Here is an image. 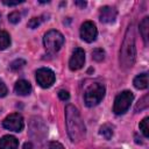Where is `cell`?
Returning a JSON list of instances; mask_svg holds the SVG:
<instances>
[{"label":"cell","instance_id":"obj_1","mask_svg":"<svg viewBox=\"0 0 149 149\" xmlns=\"http://www.w3.org/2000/svg\"><path fill=\"white\" fill-rule=\"evenodd\" d=\"M65 123L72 142H79L85 136V125L78 109L73 105H68L65 107Z\"/></svg>","mask_w":149,"mask_h":149},{"label":"cell","instance_id":"obj_2","mask_svg":"<svg viewBox=\"0 0 149 149\" xmlns=\"http://www.w3.org/2000/svg\"><path fill=\"white\" fill-rule=\"evenodd\" d=\"M136 56V47H135V29L134 24L130 23L126 31L121 50H120V65L122 69L128 70L134 65Z\"/></svg>","mask_w":149,"mask_h":149},{"label":"cell","instance_id":"obj_3","mask_svg":"<svg viewBox=\"0 0 149 149\" xmlns=\"http://www.w3.org/2000/svg\"><path fill=\"white\" fill-rule=\"evenodd\" d=\"M104 95H105V86L102 84L100 83L91 84L84 93V100H85L86 106L93 107L98 105L102 100Z\"/></svg>","mask_w":149,"mask_h":149},{"label":"cell","instance_id":"obj_4","mask_svg":"<svg viewBox=\"0 0 149 149\" xmlns=\"http://www.w3.org/2000/svg\"><path fill=\"white\" fill-rule=\"evenodd\" d=\"M43 43L45 49L49 52L54 54V52H57L63 45L64 37L58 30H49L43 37Z\"/></svg>","mask_w":149,"mask_h":149},{"label":"cell","instance_id":"obj_5","mask_svg":"<svg viewBox=\"0 0 149 149\" xmlns=\"http://www.w3.org/2000/svg\"><path fill=\"white\" fill-rule=\"evenodd\" d=\"M134 99V94L130 91H123L120 94L116 95L114 100V106H113V112L115 114H123L127 112L129 108L132 101Z\"/></svg>","mask_w":149,"mask_h":149},{"label":"cell","instance_id":"obj_6","mask_svg":"<svg viewBox=\"0 0 149 149\" xmlns=\"http://www.w3.org/2000/svg\"><path fill=\"white\" fill-rule=\"evenodd\" d=\"M36 81L41 87L48 88L55 83V73L48 68H41L36 71Z\"/></svg>","mask_w":149,"mask_h":149},{"label":"cell","instance_id":"obj_7","mask_svg":"<svg viewBox=\"0 0 149 149\" xmlns=\"http://www.w3.org/2000/svg\"><path fill=\"white\" fill-rule=\"evenodd\" d=\"M2 126L13 132H21L23 128V118L19 113H12L5 118L2 121Z\"/></svg>","mask_w":149,"mask_h":149},{"label":"cell","instance_id":"obj_8","mask_svg":"<svg viewBox=\"0 0 149 149\" xmlns=\"http://www.w3.org/2000/svg\"><path fill=\"white\" fill-rule=\"evenodd\" d=\"M97 35H98V30H97V27L93 22L91 21H86L81 24L80 27V37L86 41V42H93L95 38H97Z\"/></svg>","mask_w":149,"mask_h":149},{"label":"cell","instance_id":"obj_9","mask_svg":"<svg viewBox=\"0 0 149 149\" xmlns=\"http://www.w3.org/2000/svg\"><path fill=\"white\" fill-rule=\"evenodd\" d=\"M85 63V52L83 49L80 48H76L72 52V56L70 58V62H69V66L72 71H76V70H79L83 68Z\"/></svg>","mask_w":149,"mask_h":149},{"label":"cell","instance_id":"obj_10","mask_svg":"<svg viewBox=\"0 0 149 149\" xmlns=\"http://www.w3.org/2000/svg\"><path fill=\"white\" fill-rule=\"evenodd\" d=\"M116 14H118V12L114 7L104 6V7H101V9L99 12V19L104 23H112L116 19Z\"/></svg>","mask_w":149,"mask_h":149},{"label":"cell","instance_id":"obj_11","mask_svg":"<svg viewBox=\"0 0 149 149\" xmlns=\"http://www.w3.org/2000/svg\"><path fill=\"white\" fill-rule=\"evenodd\" d=\"M14 91L19 95H28L31 92V85L29 81H27L24 79H20L16 81V84L14 86Z\"/></svg>","mask_w":149,"mask_h":149},{"label":"cell","instance_id":"obj_12","mask_svg":"<svg viewBox=\"0 0 149 149\" xmlns=\"http://www.w3.org/2000/svg\"><path fill=\"white\" fill-rule=\"evenodd\" d=\"M19 141L12 135H5L0 139V149H17Z\"/></svg>","mask_w":149,"mask_h":149},{"label":"cell","instance_id":"obj_13","mask_svg":"<svg viewBox=\"0 0 149 149\" xmlns=\"http://www.w3.org/2000/svg\"><path fill=\"white\" fill-rule=\"evenodd\" d=\"M134 86L139 90H144L148 87V73H141L134 78Z\"/></svg>","mask_w":149,"mask_h":149},{"label":"cell","instance_id":"obj_14","mask_svg":"<svg viewBox=\"0 0 149 149\" xmlns=\"http://www.w3.org/2000/svg\"><path fill=\"white\" fill-rule=\"evenodd\" d=\"M148 31H149V17H144L140 22V34L142 35L146 45L148 44Z\"/></svg>","mask_w":149,"mask_h":149},{"label":"cell","instance_id":"obj_15","mask_svg":"<svg viewBox=\"0 0 149 149\" xmlns=\"http://www.w3.org/2000/svg\"><path fill=\"white\" fill-rule=\"evenodd\" d=\"M10 44V37L7 31H1L0 30V50L6 49Z\"/></svg>","mask_w":149,"mask_h":149},{"label":"cell","instance_id":"obj_16","mask_svg":"<svg viewBox=\"0 0 149 149\" xmlns=\"http://www.w3.org/2000/svg\"><path fill=\"white\" fill-rule=\"evenodd\" d=\"M100 135H102L106 140H109L113 135V128L109 126V125H104L100 127V130H99Z\"/></svg>","mask_w":149,"mask_h":149},{"label":"cell","instance_id":"obj_17","mask_svg":"<svg viewBox=\"0 0 149 149\" xmlns=\"http://www.w3.org/2000/svg\"><path fill=\"white\" fill-rule=\"evenodd\" d=\"M92 58H93L95 62H101V61H104V58H105V51H104L101 48H95V49L92 51Z\"/></svg>","mask_w":149,"mask_h":149},{"label":"cell","instance_id":"obj_18","mask_svg":"<svg viewBox=\"0 0 149 149\" xmlns=\"http://www.w3.org/2000/svg\"><path fill=\"white\" fill-rule=\"evenodd\" d=\"M149 98H148V94L147 95H144L137 104H136V106H135V112H140V111H142V109H146L147 107H148V105H149V100H148Z\"/></svg>","mask_w":149,"mask_h":149},{"label":"cell","instance_id":"obj_19","mask_svg":"<svg viewBox=\"0 0 149 149\" xmlns=\"http://www.w3.org/2000/svg\"><path fill=\"white\" fill-rule=\"evenodd\" d=\"M148 121H149V118H144L141 122H140V129L141 132L143 133V135L146 137L149 136V127H148Z\"/></svg>","mask_w":149,"mask_h":149},{"label":"cell","instance_id":"obj_20","mask_svg":"<svg viewBox=\"0 0 149 149\" xmlns=\"http://www.w3.org/2000/svg\"><path fill=\"white\" fill-rule=\"evenodd\" d=\"M24 65H26V62L23 59H15L14 62L10 63V69L14 70V71H16V70L22 69Z\"/></svg>","mask_w":149,"mask_h":149},{"label":"cell","instance_id":"obj_21","mask_svg":"<svg viewBox=\"0 0 149 149\" xmlns=\"http://www.w3.org/2000/svg\"><path fill=\"white\" fill-rule=\"evenodd\" d=\"M8 20H9V22L15 24V23H17L21 20V14L19 12H13V13H10L8 15Z\"/></svg>","mask_w":149,"mask_h":149},{"label":"cell","instance_id":"obj_22","mask_svg":"<svg viewBox=\"0 0 149 149\" xmlns=\"http://www.w3.org/2000/svg\"><path fill=\"white\" fill-rule=\"evenodd\" d=\"M41 23H42V17H33V19H30V21L28 22V27L34 29V28H37Z\"/></svg>","mask_w":149,"mask_h":149},{"label":"cell","instance_id":"obj_23","mask_svg":"<svg viewBox=\"0 0 149 149\" xmlns=\"http://www.w3.org/2000/svg\"><path fill=\"white\" fill-rule=\"evenodd\" d=\"M58 97H59V99H61V100L65 101V100H69L70 94H69V92H68V91H65V90H61V91L58 92Z\"/></svg>","mask_w":149,"mask_h":149},{"label":"cell","instance_id":"obj_24","mask_svg":"<svg viewBox=\"0 0 149 149\" xmlns=\"http://www.w3.org/2000/svg\"><path fill=\"white\" fill-rule=\"evenodd\" d=\"M49 149H64V147H63L59 142H57V141H52V142L49 143Z\"/></svg>","mask_w":149,"mask_h":149},{"label":"cell","instance_id":"obj_25","mask_svg":"<svg viewBox=\"0 0 149 149\" xmlns=\"http://www.w3.org/2000/svg\"><path fill=\"white\" fill-rule=\"evenodd\" d=\"M6 94H7V87L2 81H0V98L5 97Z\"/></svg>","mask_w":149,"mask_h":149},{"label":"cell","instance_id":"obj_26","mask_svg":"<svg viewBox=\"0 0 149 149\" xmlns=\"http://www.w3.org/2000/svg\"><path fill=\"white\" fill-rule=\"evenodd\" d=\"M2 2H3L5 5H7V6H15V5L22 3V2H23V0H16V1H6V0H3Z\"/></svg>","mask_w":149,"mask_h":149},{"label":"cell","instance_id":"obj_27","mask_svg":"<svg viewBox=\"0 0 149 149\" xmlns=\"http://www.w3.org/2000/svg\"><path fill=\"white\" fill-rule=\"evenodd\" d=\"M23 149H34V147H33V144L30 142H26L23 144Z\"/></svg>","mask_w":149,"mask_h":149},{"label":"cell","instance_id":"obj_28","mask_svg":"<svg viewBox=\"0 0 149 149\" xmlns=\"http://www.w3.org/2000/svg\"><path fill=\"white\" fill-rule=\"evenodd\" d=\"M74 3L78 5V6H80V7H85V6H86V2H85V1H76Z\"/></svg>","mask_w":149,"mask_h":149},{"label":"cell","instance_id":"obj_29","mask_svg":"<svg viewBox=\"0 0 149 149\" xmlns=\"http://www.w3.org/2000/svg\"><path fill=\"white\" fill-rule=\"evenodd\" d=\"M0 20H1V15H0Z\"/></svg>","mask_w":149,"mask_h":149}]
</instances>
